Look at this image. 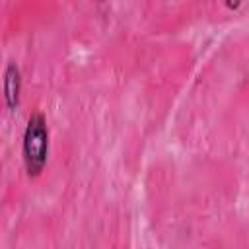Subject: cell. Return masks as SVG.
Here are the masks:
<instances>
[{
  "label": "cell",
  "instance_id": "obj_1",
  "mask_svg": "<svg viewBox=\"0 0 249 249\" xmlns=\"http://www.w3.org/2000/svg\"><path fill=\"white\" fill-rule=\"evenodd\" d=\"M49 156V128L41 113H31L23 132V163L29 177H39Z\"/></svg>",
  "mask_w": 249,
  "mask_h": 249
},
{
  "label": "cell",
  "instance_id": "obj_2",
  "mask_svg": "<svg viewBox=\"0 0 249 249\" xmlns=\"http://www.w3.org/2000/svg\"><path fill=\"white\" fill-rule=\"evenodd\" d=\"M19 91H21V74L16 62H8L4 70V97L8 109H18L19 105Z\"/></svg>",
  "mask_w": 249,
  "mask_h": 249
}]
</instances>
